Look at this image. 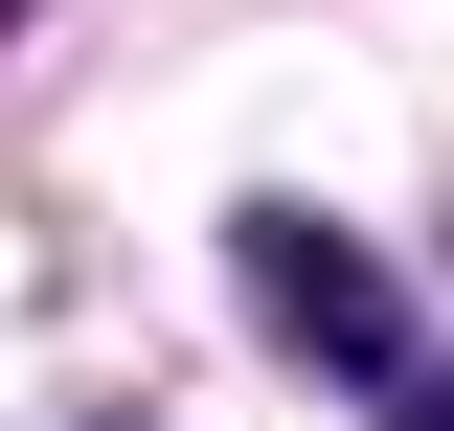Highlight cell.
Listing matches in <instances>:
<instances>
[{"label":"cell","instance_id":"obj_1","mask_svg":"<svg viewBox=\"0 0 454 431\" xmlns=\"http://www.w3.org/2000/svg\"><path fill=\"white\" fill-rule=\"evenodd\" d=\"M250 295H273V341H340V364H409V318H387V272L364 250H318V227H250Z\"/></svg>","mask_w":454,"mask_h":431},{"label":"cell","instance_id":"obj_2","mask_svg":"<svg viewBox=\"0 0 454 431\" xmlns=\"http://www.w3.org/2000/svg\"><path fill=\"white\" fill-rule=\"evenodd\" d=\"M409 431H454V364H409Z\"/></svg>","mask_w":454,"mask_h":431}]
</instances>
